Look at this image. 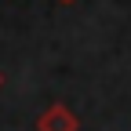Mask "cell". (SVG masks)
Returning a JSON list of instances; mask_svg holds the SVG:
<instances>
[{
	"label": "cell",
	"mask_w": 131,
	"mask_h": 131,
	"mask_svg": "<svg viewBox=\"0 0 131 131\" xmlns=\"http://www.w3.org/2000/svg\"><path fill=\"white\" fill-rule=\"evenodd\" d=\"M40 131H77V120L62 106H51V109L44 113V120H40Z\"/></svg>",
	"instance_id": "6da1fadb"
}]
</instances>
